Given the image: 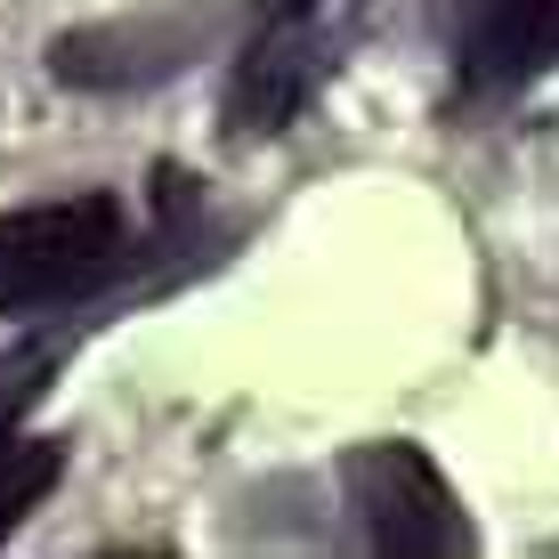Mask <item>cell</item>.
Returning a JSON list of instances; mask_svg holds the SVG:
<instances>
[{
    "label": "cell",
    "mask_w": 559,
    "mask_h": 559,
    "mask_svg": "<svg viewBox=\"0 0 559 559\" xmlns=\"http://www.w3.org/2000/svg\"><path fill=\"white\" fill-rule=\"evenodd\" d=\"M122 267V203L114 195H57L0 211V317L66 308Z\"/></svg>",
    "instance_id": "obj_1"
},
{
    "label": "cell",
    "mask_w": 559,
    "mask_h": 559,
    "mask_svg": "<svg viewBox=\"0 0 559 559\" xmlns=\"http://www.w3.org/2000/svg\"><path fill=\"white\" fill-rule=\"evenodd\" d=\"M341 487H349V511H357V527H365L373 551H390V559H462L471 551V519H462L454 487L406 438L357 447L341 462Z\"/></svg>",
    "instance_id": "obj_2"
},
{
    "label": "cell",
    "mask_w": 559,
    "mask_h": 559,
    "mask_svg": "<svg viewBox=\"0 0 559 559\" xmlns=\"http://www.w3.org/2000/svg\"><path fill=\"white\" fill-rule=\"evenodd\" d=\"M227 9L219 0H187V9H139V16H106L82 25L49 49L57 82L66 90H154L170 73H187L195 57L219 49Z\"/></svg>",
    "instance_id": "obj_3"
},
{
    "label": "cell",
    "mask_w": 559,
    "mask_h": 559,
    "mask_svg": "<svg viewBox=\"0 0 559 559\" xmlns=\"http://www.w3.org/2000/svg\"><path fill=\"white\" fill-rule=\"evenodd\" d=\"M333 49H341V41L317 25V9H308V16L284 9L276 25H267L260 41L236 57V82H227V114H236V130H252V139L284 130V122H293V114L324 90Z\"/></svg>",
    "instance_id": "obj_4"
},
{
    "label": "cell",
    "mask_w": 559,
    "mask_h": 559,
    "mask_svg": "<svg viewBox=\"0 0 559 559\" xmlns=\"http://www.w3.org/2000/svg\"><path fill=\"white\" fill-rule=\"evenodd\" d=\"M559 66V0H462L471 90H519Z\"/></svg>",
    "instance_id": "obj_5"
},
{
    "label": "cell",
    "mask_w": 559,
    "mask_h": 559,
    "mask_svg": "<svg viewBox=\"0 0 559 559\" xmlns=\"http://www.w3.org/2000/svg\"><path fill=\"white\" fill-rule=\"evenodd\" d=\"M49 487H57V447L49 438H16L9 421H0V535L41 503Z\"/></svg>",
    "instance_id": "obj_6"
},
{
    "label": "cell",
    "mask_w": 559,
    "mask_h": 559,
    "mask_svg": "<svg viewBox=\"0 0 559 559\" xmlns=\"http://www.w3.org/2000/svg\"><path fill=\"white\" fill-rule=\"evenodd\" d=\"M276 9H293V16H308V9H317V0H276Z\"/></svg>",
    "instance_id": "obj_7"
}]
</instances>
